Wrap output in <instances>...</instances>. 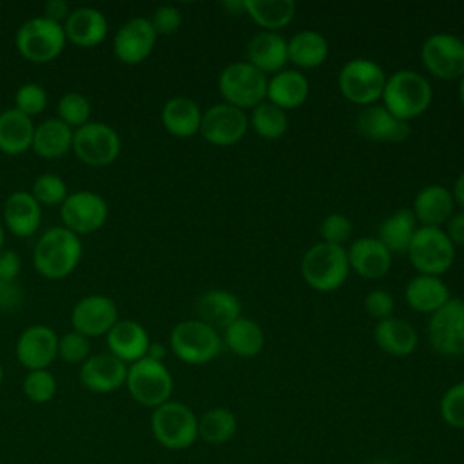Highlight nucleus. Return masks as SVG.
<instances>
[{"mask_svg": "<svg viewBox=\"0 0 464 464\" xmlns=\"http://www.w3.org/2000/svg\"><path fill=\"white\" fill-rule=\"evenodd\" d=\"M149 22L158 36H169L179 29L181 11L174 5H160L158 9H154Z\"/></svg>", "mask_w": 464, "mask_h": 464, "instance_id": "nucleus-47", "label": "nucleus"}, {"mask_svg": "<svg viewBox=\"0 0 464 464\" xmlns=\"http://www.w3.org/2000/svg\"><path fill=\"white\" fill-rule=\"evenodd\" d=\"M4 225L16 237L33 236L42 223V207L29 190L13 192L4 203Z\"/></svg>", "mask_w": 464, "mask_h": 464, "instance_id": "nucleus-26", "label": "nucleus"}, {"mask_svg": "<svg viewBox=\"0 0 464 464\" xmlns=\"http://www.w3.org/2000/svg\"><path fill=\"white\" fill-rule=\"evenodd\" d=\"M34 136L33 120L14 107L0 112V150L7 156H18L31 149Z\"/></svg>", "mask_w": 464, "mask_h": 464, "instance_id": "nucleus-32", "label": "nucleus"}, {"mask_svg": "<svg viewBox=\"0 0 464 464\" xmlns=\"http://www.w3.org/2000/svg\"><path fill=\"white\" fill-rule=\"evenodd\" d=\"M373 464H390V462H382V460H377V462H373Z\"/></svg>", "mask_w": 464, "mask_h": 464, "instance_id": "nucleus-58", "label": "nucleus"}, {"mask_svg": "<svg viewBox=\"0 0 464 464\" xmlns=\"http://www.w3.org/2000/svg\"><path fill=\"white\" fill-rule=\"evenodd\" d=\"M118 321L120 317L116 301L102 294L82 297L71 310L72 330L89 339L107 335Z\"/></svg>", "mask_w": 464, "mask_h": 464, "instance_id": "nucleus-16", "label": "nucleus"}, {"mask_svg": "<svg viewBox=\"0 0 464 464\" xmlns=\"http://www.w3.org/2000/svg\"><path fill=\"white\" fill-rule=\"evenodd\" d=\"M129 364L112 353L91 355L80 366V382L92 393H111L125 386Z\"/></svg>", "mask_w": 464, "mask_h": 464, "instance_id": "nucleus-19", "label": "nucleus"}, {"mask_svg": "<svg viewBox=\"0 0 464 464\" xmlns=\"http://www.w3.org/2000/svg\"><path fill=\"white\" fill-rule=\"evenodd\" d=\"M442 420L457 430H464V381L448 388L440 399Z\"/></svg>", "mask_w": 464, "mask_h": 464, "instance_id": "nucleus-43", "label": "nucleus"}, {"mask_svg": "<svg viewBox=\"0 0 464 464\" xmlns=\"http://www.w3.org/2000/svg\"><path fill=\"white\" fill-rule=\"evenodd\" d=\"M413 216L422 227H439L455 214V199L451 190L442 185L422 187L413 199Z\"/></svg>", "mask_w": 464, "mask_h": 464, "instance_id": "nucleus-27", "label": "nucleus"}, {"mask_svg": "<svg viewBox=\"0 0 464 464\" xmlns=\"http://www.w3.org/2000/svg\"><path fill=\"white\" fill-rule=\"evenodd\" d=\"M31 196L38 201L40 207H62L69 192L65 181L60 176L45 172L33 181Z\"/></svg>", "mask_w": 464, "mask_h": 464, "instance_id": "nucleus-41", "label": "nucleus"}, {"mask_svg": "<svg viewBox=\"0 0 464 464\" xmlns=\"http://www.w3.org/2000/svg\"><path fill=\"white\" fill-rule=\"evenodd\" d=\"M63 25L44 16L25 20L14 36L18 53L33 63H49L56 60L65 47Z\"/></svg>", "mask_w": 464, "mask_h": 464, "instance_id": "nucleus-5", "label": "nucleus"}, {"mask_svg": "<svg viewBox=\"0 0 464 464\" xmlns=\"http://www.w3.org/2000/svg\"><path fill=\"white\" fill-rule=\"evenodd\" d=\"M22 270L20 256L14 250H0V281H16Z\"/></svg>", "mask_w": 464, "mask_h": 464, "instance_id": "nucleus-50", "label": "nucleus"}, {"mask_svg": "<svg viewBox=\"0 0 464 464\" xmlns=\"http://www.w3.org/2000/svg\"><path fill=\"white\" fill-rule=\"evenodd\" d=\"M194 308L198 319L214 330H227L236 319L241 317L239 297L223 288H212L201 294Z\"/></svg>", "mask_w": 464, "mask_h": 464, "instance_id": "nucleus-24", "label": "nucleus"}, {"mask_svg": "<svg viewBox=\"0 0 464 464\" xmlns=\"http://www.w3.org/2000/svg\"><path fill=\"white\" fill-rule=\"evenodd\" d=\"M169 343L179 361L187 364H205L219 353L223 341L212 326L199 319H187L172 328Z\"/></svg>", "mask_w": 464, "mask_h": 464, "instance_id": "nucleus-8", "label": "nucleus"}, {"mask_svg": "<svg viewBox=\"0 0 464 464\" xmlns=\"http://www.w3.org/2000/svg\"><path fill=\"white\" fill-rule=\"evenodd\" d=\"M246 62L263 74L283 71L288 62V40L276 31H259L246 45Z\"/></svg>", "mask_w": 464, "mask_h": 464, "instance_id": "nucleus-25", "label": "nucleus"}, {"mask_svg": "<svg viewBox=\"0 0 464 464\" xmlns=\"http://www.w3.org/2000/svg\"><path fill=\"white\" fill-rule=\"evenodd\" d=\"M406 254L413 268L424 276L439 277L455 261V246L439 227H419Z\"/></svg>", "mask_w": 464, "mask_h": 464, "instance_id": "nucleus-9", "label": "nucleus"}, {"mask_svg": "<svg viewBox=\"0 0 464 464\" xmlns=\"http://www.w3.org/2000/svg\"><path fill=\"white\" fill-rule=\"evenodd\" d=\"M125 386L129 395L138 404L158 408L170 401L174 381L169 368L161 361L143 357L129 364Z\"/></svg>", "mask_w": 464, "mask_h": 464, "instance_id": "nucleus-7", "label": "nucleus"}, {"mask_svg": "<svg viewBox=\"0 0 464 464\" xmlns=\"http://www.w3.org/2000/svg\"><path fill=\"white\" fill-rule=\"evenodd\" d=\"M373 339L382 352L395 357H406L415 352L419 334L408 321L390 315L377 321L373 328Z\"/></svg>", "mask_w": 464, "mask_h": 464, "instance_id": "nucleus-28", "label": "nucleus"}, {"mask_svg": "<svg viewBox=\"0 0 464 464\" xmlns=\"http://www.w3.org/2000/svg\"><path fill=\"white\" fill-rule=\"evenodd\" d=\"M428 337L433 350L446 357L464 355V299L450 297L428 321Z\"/></svg>", "mask_w": 464, "mask_h": 464, "instance_id": "nucleus-12", "label": "nucleus"}, {"mask_svg": "<svg viewBox=\"0 0 464 464\" xmlns=\"http://www.w3.org/2000/svg\"><path fill=\"white\" fill-rule=\"evenodd\" d=\"M446 236L453 243V246H464V212H455L448 221Z\"/></svg>", "mask_w": 464, "mask_h": 464, "instance_id": "nucleus-52", "label": "nucleus"}, {"mask_svg": "<svg viewBox=\"0 0 464 464\" xmlns=\"http://www.w3.org/2000/svg\"><path fill=\"white\" fill-rule=\"evenodd\" d=\"M63 33L67 42L76 47H96L105 40L109 24L102 11L94 7H76L71 9L63 22Z\"/></svg>", "mask_w": 464, "mask_h": 464, "instance_id": "nucleus-23", "label": "nucleus"}, {"mask_svg": "<svg viewBox=\"0 0 464 464\" xmlns=\"http://www.w3.org/2000/svg\"><path fill=\"white\" fill-rule=\"evenodd\" d=\"M243 9L248 18L265 31L286 27L295 14L294 0H245Z\"/></svg>", "mask_w": 464, "mask_h": 464, "instance_id": "nucleus-36", "label": "nucleus"}, {"mask_svg": "<svg viewBox=\"0 0 464 464\" xmlns=\"http://www.w3.org/2000/svg\"><path fill=\"white\" fill-rule=\"evenodd\" d=\"M417 219L411 208H399L390 214L377 230V239L392 252H408V246L417 230Z\"/></svg>", "mask_w": 464, "mask_h": 464, "instance_id": "nucleus-35", "label": "nucleus"}, {"mask_svg": "<svg viewBox=\"0 0 464 464\" xmlns=\"http://www.w3.org/2000/svg\"><path fill=\"white\" fill-rule=\"evenodd\" d=\"M158 34L154 33L149 18L136 16L127 20L114 36V56L127 65H138L145 62L154 51Z\"/></svg>", "mask_w": 464, "mask_h": 464, "instance_id": "nucleus-17", "label": "nucleus"}, {"mask_svg": "<svg viewBox=\"0 0 464 464\" xmlns=\"http://www.w3.org/2000/svg\"><path fill=\"white\" fill-rule=\"evenodd\" d=\"M145 357L154 359V361H161V362H163L165 348H163L161 344H158V343H150V346H149V350H147V355H145Z\"/></svg>", "mask_w": 464, "mask_h": 464, "instance_id": "nucleus-54", "label": "nucleus"}, {"mask_svg": "<svg viewBox=\"0 0 464 464\" xmlns=\"http://www.w3.org/2000/svg\"><path fill=\"white\" fill-rule=\"evenodd\" d=\"M248 125H252V129L257 136H261L265 140H277L288 129L286 111H283L281 107L265 100L263 103H259L252 109Z\"/></svg>", "mask_w": 464, "mask_h": 464, "instance_id": "nucleus-39", "label": "nucleus"}, {"mask_svg": "<svg viewBox=\"0 0 464 464\" xmlns=\"http://www.w3.org/2000/svg\"><path fill=\"white\" fill-rule=\"evenodd\" d=\"M56 379L49 370H31L22 382L24 395L36 404L49 402L56 395Z\"/></svg>", "mask_w": 464, "mask_h": 464, "instance_id": "nucleus-42", "label": "nucleus"}, {"mask_svg": "<svg viewBox=\"0 0 464 464\" xmlns=\"http://www.w3.org/2000/svg\"><path fill=\"white\" fill-rule=\"evenodd\" d=\"M223 332L227 348L239 357H254L265 346V334L261 326L248 317L241 315Z\"/></svg>", "mask_w": 464, "mask_h": 464, "instance_id": "nucleus-37", "label": "nucleus"}, {"mask_svg": "<svg viewBox=\"0 0 464 464\" xmlns=\"http://www.w3.org/2000/svg\"><path fill=\"white\" fill-rule=\"evenodd\" d=\"M105 337L109 353H112L125 364H132L143 359L150 346L147 330L132 319H120Z\"/></svg>", "mask_w": 464, "mask_h": 464, "instance_id": "nucleus-21", "label": "nucleus"}, {"mask_svg": "<svg viewBox=\"0 0 464 464\" xmlns=\"http://www.w3.org/2000/svg\"><path fill=\"white\" fill-rule=\"evenodd\" d=\"M248 130V116L243 109L228 103H216L201 116L199 134L216 147L236 145Z\"/></svg>", "mask_w": 464, "mask_h": 464, "instance_id": "nucleus-15", "label": "nucleus"}, {"mask_svg": "<svg viewBox=\"0 0 464 464\" xmlns=\"http://www.w3.org/2000/svg\"><path fill=\"white\" fill-rule=\"evenodd\" d=\"M201 109L187 96H174L165 102L161 109V123L165 130L176 138H190L199 132Z\"/></svg>", "mask_w": 464, "mask_h": 464, "instance_id": "nucleus-31", "label": "nucleus"}, {"mask_svg": "<svg viewBox=\"0 0 464 464\" xmlns=\"http://www.w3.org/2000/svg\"><path fill=\"white\" fill-rule=\"evenodd\" d=\"M150 430L160 446L167 450H187L198 439V417L187 404L167 401L154 408Z\"/></svg>", "mask_w": 464, "mask_h": 464, "instance_id": "nucleus-4", "label": "nucleus"}, {"mask_svg": "<svg viewBox=\"0 0 464 464\" xmlns=\"http://www.w3.org/2000/svg\"><path fill=\"white\" fill-rule=\"evenodd\" d=\"M348 254L339 245L315 243L301 259V274L306 285L317 292H334L341 288L348 277Z\"/></svg>", "mask_w": 464, "mask_h": 464, "instance_id": "nucleus-3", "label": "nucleus"}, {"mask_svg": "<svg viewBox=\"0 0 464 464\" xmlns=\"http://www.w3.org/2000/svg\"><path fill=\"white\" fill-rule=\"evenodd\" d=\"M72 129L58 118L44 120L34 127L33 152L44 160H56L72 149Z\"/></svg>", "mask_w": 464, "mask_h": 464, "instance_id": "nucleus-33", "label": "nucleus"}, {"mask_svg": "<svg viewBox=\"0 0 464 464\" xmlns=\"http://www.w3.org/2000/svg\"><path fill=\"white\" fill-rule=\"evenodd\" d=\"M14 353L18 362L31 370H47L58 357V335L45 324L27 326L16 339Z\"/></svg>", "mask_w": 464, "mask_h": 464, "instance_id": "nucleus-18", "label": "nucleus"}, {"mask_svg": "<svg viewBox=\"0 0 464 464\" xmlns=\"http://www.w3.org/2000/svg\"><path fill=\"white\" fill-rule=\"evenodd\" d=\"M328 56V40L312 29L295 33L288 40V62L301 69L319 67Z\"/></svg>", "mask_w": 464, "mask_h": 464, "instance_id": "nucleus-34", "label": "nucleus"}, {"mask_svg": "<svg viewBox=\"0 0 464 464\" xmlns=\"http://www.w3.org/2000/svg\"><path fill=\"white\" fill-rule=\"evenodd\" d=\"M69 13H71V7H69L67 2H63V0H49V2L44 4V14L42 16L63 25V22L67 20Z\"/></svg>", "mask_w": 464, "mask_h": 464, "instance_id": "nucleus-51", "label": "nucleus"}, {"mask_svg": "<svg viewBox=\"0 0 464 464\" xmlns=\"http://www.w3.org/2000/svg\"><path fill=\"white\" fill-rule=\"evenodd\" d=\"M63 227L76 236L100 230L109 218L107 201L91 190H76L65 198L60 207Z\"/></svg>", "mask_w": 464, "mask_h": 464, "instance_id": "nucleus-14", "label": "nucleus"}, {"mask_svg": "<svg viewBox=\"0 0 464 464\" xmlns=\"http://www.w3.org/2000/svg\"><path fill=\"white\" fill-rule=\"evenodd\" d=\"M393 304L395 303H393L392 294L382 290V288L372 290L364 297V310H366V314L375 317L377 321L390 317L392 312H393Z\"/></svg>", "mask_w": 464, "mask_h": 464, "instance_id": "nucleus-48", "label": "nucleus"}, {"mask_svg": "<svg viewBox=\"0 0 464 464\" xmlns=\"http://www.w3.org/2000/svg\"><path fill=\"white\" fill-rule=\"evenodd\" d=\"M2 379H4V370H2V366H0V384H2Z\"/></svg>", "mask_w": 464, "mask_h": 464, "instance_id": "nucleus-57", "label": "nucleus"}, {"mask_svg": "<svg viewBox=\"0 0 464 464\" xmlns=\"http://www.w3.org/2000/svg\"><path fill=\"white\" fill-rule=\"evenodd\" d=\"M357 130L379 143H402L410 136V123L393 116L384 105L364 107L355 120Z\"/></svg>", "mask_w": 464, "mask_h": 464, "instance_id": "nucleus-20", "label": "nucleus"}, {"mask_svg": "<svg viewBox=\"0 0 464 464\" xmlns=\"http://www.w3.org/2000/svg\"><path fill=\"white\" fill-rule=\"evenodd\" d=\"M218 89L225 103L237 109H254L266 100L268 76L248 62H234L219 72Z\"/></svg>", "mask_w": 464, "mask_h": 464, "instance_id": "nucleus-6", "label": "nucleus"}, {"mask_svg": "<svg viewBox=\"0 0 464 464\" xmlns=\"http://www.w3.org/2000/svg\"><path fill=\"white\" fill-rule=\"evenodd\" d=\"M353 225L352 221L341 214V212H332L326 218H323L321 227H319V234L323 237L324 243L330 245H339L343 246V243H346L352 236Z\"/></svg>", "mask_w": 464, "mask_h": 464, "instance_id": "nucleus-46", "label": "nucleus"}, {"mask_svg": "<svg viewBox=\"0 0 464 464\" xmlns=\"http://www.w3.org/2000/svg\"><path fill=\"white\" fill-rule=\"evenodd\" d=\"M82 259L80 236L65 227L47 228L33 248L34 270L45 279H63L74 272Z\"/></svg>", "mask_w": 464, "mask_h": 464, "instance_id": "nucleus-1", "label": "nucleus"}, {"mask_svg": "<svg viewBox=\"0 0 464 464\" xmlns=\"http://www.w3.org/2000/svg\"><path fill=\"white\" fill-rule=\"evenodd\" d=\"M459 98H460V103L464 105V76L460 78V83H459Z\"/></svg>", "mask_w": 464, "mask_h": 464, "instance_id": "nucleus-55", "label": "nucleus"}, {"mask_svg": "<svg viewBox=\"0 0 464 464\" xmlns=\"http://www.w3.org/2000/svg\"><path fill=\"white\" fill-rule=\"evenodd\" d=\"M24 301V288L20 281H0V312L18 310Z\"/></svg>", "mask_w": 464, "mask_h": 464, "instance_id": "nucleus-49", "label": "nucleus"}, {"mask_svg": "<svg viewBox=\"0 0 464 464\" xmlns=\"http://www.w3.org/2000/svg\"><path fill=\"white\" fill-rule=\"evenodd\" d=\"M431 85L420 72L402 69L386 78L382 105L399 120L408 121L420 116L431 103Z\"/></svg>", "mask_w": 464, "mask_h": 464, "instance_id": "nucleus-2", "label": "nucleus"}, {"mask_svg": "<svg viewBox=\"0 0 464 464\" xmlns=\"http://www.w3.org/2000/svg\"><path fill=\"white\" fill-rule=\"evenodd\" d=\"M58 357L69 364H82L91 357L89 337L71 330L58 337Z\"/></svg>", "mask_w": 464, "mask_h": 464, "instance_id": "nucleus-45", "label": "nucleus"}, {"mask_svg": "<svg viewBox=\"0 0 464 464\" xmlns=\"http://www.w3.org/2000/svg\"><path fill=\"white\" fill-rule=\"evenodd\" d=\"M350 268L364 279H381L392 266V252L377 237H359L346 250Z\"/></svg>", "mask_w": 464, "mask_h": 464, "instance_id": "nucleus-22", "label": "nucleus"}, {"mask_svg": "<svg viewBox=\"0 0 464 464\" xmlns=\"http://www.w3.org/2000/svg\"><path fill=\"white\" fill-rule=\"evenodd\" d=\"M404 299L411 310L419 314H433L450 301V290L440 277L419 274L408 281Z\"/></svg>", "mask_w": 464, "mask_h": 464, "instance_id": "nucleus-29", "label": "nucleus"}, {"mask_svg": "<svg viewBox=\"0 0 464 464\" xmlns=\"http://www.w3.org/2000/svg\"><path fill=\"white\" fill-rule=\"evenodd\" d=\"M451 194H453L455 203L464 208V170H462V172L459 174V178L455 179V185H453Z\"/></svg>", "mask_w": 464, "mask_h": 464, "instance_id": "nucleus-53", "label": "nucleus"}, {"mask_svg": "<svg viewBox=\"0 0 464 464\" xmlns=\"http://www.w3.org/2000/svg\"><path fill=\"white\" fill-rule=\"evenodd\" d=\"M118 132L102 121H89L72 132V152L89 167H107L120 156Z\"/></svg>", "mask_w": 464, "mask_h": 464, "instance_id": "nucleus-11", "label": "nucleus"}, {"mask_svg": "<svg viewBox=\"0 0 464 464\" xmlns=\"http://www.w3.org/2000/svg\"><path fill=\"white\" fill-rule=\"evenodd\" d=\"M56 118L72 130L89 123L91 102L82 92H65L56 105Z\"/></svg>", "mask_w": 464, "mask_h": 464, "instance_id": "nucleus-40", "label": "nucleus"}, {"mask_svg": "<svg viewBox=\"0 0 464 464\" xmlns=\"http://www.w3.org/2000/svg\"><path fill=\"white\" fill-rule=\"evenodd\" d=\"M424 69L440 80L464 76V40L450 33H437L424 40L420 47Z\"/></svg>", "mask_w": 464, "mask_h": 464, "instance_id": "nucleus-13", "label": "nucleus"}, {"mask_svg": "<svg viewBox=\"0 0 464 464\" xmlns=\"http://www.w3.org/2000/svg\"><path fill=\"white\" fill-rule=\"evenodd\" d=\"M386 78L384 69L373 60L353 58L339 71L337 83L348 102L368 107L382 98Z\"/></svg>", "mask_w": 464, "mask_h": 464, "instance_id": "nucleus-10", "label": "nucleus"}, {"mask_svg": "<svg viewBox=\"0 0 464 464\" xmlns=\"http://www.w3.org/2000/svg\"><path fill=\"white\" fill-rule=\"evenodd\" d=\"M4 241H5V230H4V225L0 223V250H4Z\"/></svg>", "mask_w": 464, "mask_h": 464, "instance_id": "nucleus-56", "label": "nucleus"}, {"mask_svg": "<svg viewBox=\"0 0 464 464\" xmlns=\"http://www.w3.org/2000/svg\"><path fill=\"white\" fill-rule=\"evenodd\" d=\"M236 430L237 419L227 408H210L198 419V437L212 446L228 442Z\"/></svg>", "mask_w": 464, "mask_h": 464, "instance_id": "nucleus-38", "label": "nucleus"}, {"mask_svg": "<svg viewBox=\"0 0 464 464\" xmlns=\"http://www.w3.org/2000/svg\"><path fill=\"white\" fill-rule=\"evenodd\" d=\"M308 94L310 83L306 76L295 69H283L268 80L266 102L281 107L283 111L303 105Z\"/></svg>", "mask_w": 464, "mask_h": 464, "instance_id": "nucleus-30", "label": "nucleus"}, {"mask_svg": "<svg viewBox=\"0 0 464 464\" xmlns=\"http://www.w3.org/2000/svg\"><path fill=\"white\" fill-rule=\"evenodd\" d=\"M47 107V92L40 83L27 82L18 87L14 92V109L20 111L22 114L33 118Z\"/></svg>", "mask_w": 464, "mask_h": 464, "instance_id": "nucleus-44", "label": "nucleus"}]
</instances>
